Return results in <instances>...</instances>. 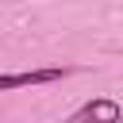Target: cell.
<instances>
[{"mask_svg":"<svg viewBox=\"0 0 123 123\" xmlns=\"http://www.w3.org/2000/svg\"><path fill=\"white\" fill-rule=\"evenodd\" d=\"M65 77V69H31V73H4L0 77V88L4 92H12V88H19V85H50V81H62Z\"/></svg>","mask_w":123,"mask_h":123,"instance_id":"obj_1","label":"cell"},{"mask_svg":"<svg viewBox=\"0 0 123 123\" xmlns=\"http://www.w3.org/2000/svg\"><path fill=\"white\" fill-rule=\"evenodd\" d=\"M123 119V108L115 100H92L77 111V123H119Z\"/></svg>","mask_w":123,"mask_h":123,"instance_id":"obj_2","label":"cell"}]
</instances>
